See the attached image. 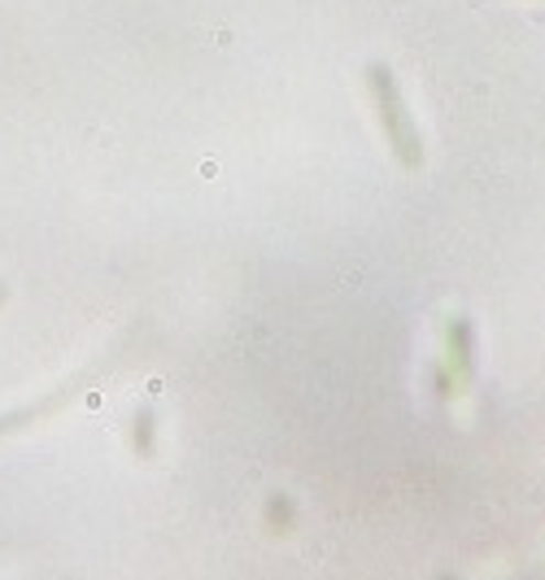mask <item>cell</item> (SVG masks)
Returning <instances> with one entry per match:
<instances>
[{"label": "cell", "instance_id": "1", "mask_svg": "<svg viewBox=\"0 0 545 580\" xmlns=\"http://www.w3.org/2000/svg\"><path fill=\"white\" fill-rule=\"evenodd\" d=\"M371 88H375V101H380V118H384V127H389V135L397 140V149H402V157H406V162H415V144H411V127H406V114H402V101H397V92H393V79H389V70H384V66H371Z\"/></svg>", "mask_w": 545, "mask_h": 580}, {"label": "cell", "instance_id": "2", "mask_svg": "<svg viewBox=\"0 0 545 580\" xmlns=\"http://www.w3.org/2000/svg\"><path fill=\"white\" fill-rule=\"evenodd\" d=\"M75 389H79V380H75V384H62L53 397H44V402H35V406H26V411H13V415H4V419H0V437H9L13 428H22V424H31V419H44V415H53V411H57L66 397H75Z\"/></svg>", "mask_w": 545, "mask_h": 580}, {"label": "cell", "instance_id": "3", "mask_svg": "<svg viewBox=\"0 0 545 580\" xmlns=\"http://www.w3.org/2000/svg\"><path fill=\"white\" fill-rule=\"evenodd\" d=\"M135 450H140V459L153 455V415H149V411L135 415Z\"/></svg>", "mask_w": 545, "mask_h": 580}]
</instances>
